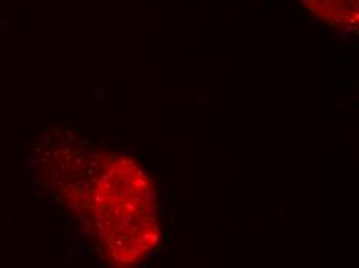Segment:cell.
I'll return each instance as SVG.
<instances>
[{
    "mask_svg": "<svg viewBox=\"0 0 359 268\" xmlns=\"http://www.w3.org/2000/svg\"><path fill=\"white\" fill-rule=\"evenodd\" d=\"M302 4L330 27L356 25L358 0H302Z\"/></svg>",
    "mask_w": 359,
    "mask_h": 268,
    "instance_id": "1",
    "label": "cell"
}]
</instances>
